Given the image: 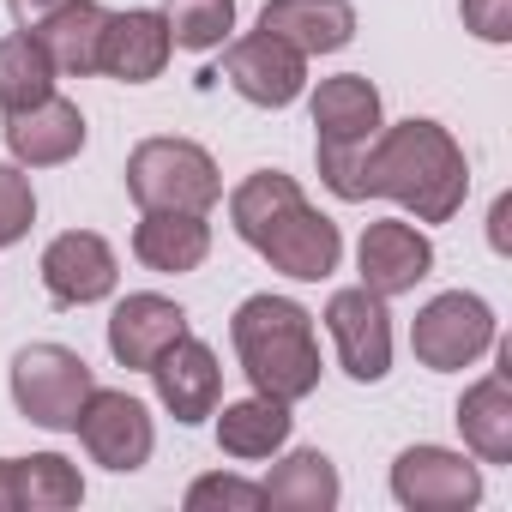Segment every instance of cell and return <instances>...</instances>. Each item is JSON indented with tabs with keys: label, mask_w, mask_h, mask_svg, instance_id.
<instances>
[{
	"label": "cell",
	"mask_w": 512,
	"mask_h": 512,
	"mask_svg": "<svg viewBox=\"0 0 512 512\" xmlns=\"http://www.w3.org/2000/svg\"><path fill=\"white\" fill-rule=\"evenodd\" d=\"M368 193L398 199L404 211H416V223H446L470 193V163L440 121L410 115L368 139L362 169H356V199H368Z\"/></svg>",
	"instance_id": "6da1fadb"
},
{
	"label": "cell",
	"mask_w": 512,
	"mask_h": 512,
	"mask_svg": "<svg viewBox=\"0 0 512 512\" xmlns=\"http://www.w3.org/2000/svg\"><path fill=\"white\" fill-rule=\"evenodd\" d=\"M229 223L253 253H266L278 272H290L302 284H320L338 272V253H344L338 223L320 217L302 199L296 175H284V169H253L229 193Z\"/></svg>",
	"instance_id": "7a4b0ae2"
},
{
	"label": "cell",
	"mask_w": 512,
	"mask_h": 512,
	"mask_svg": "<svg viewBox=\"0 0 512 512\" xmlns=\"http://www.w3.org/2000/svg\"><path fill=\"white\" fill-rule=\"evenodd\" d=\"M229 344L253 380L260 398L302 404L320 386V344H314V314L290 296H247L229 320Z\"/></svg>",
	"instance_id": "3957f363"
},
{
	"label": "cell",
	"mask_w": 512,
	"mask_h": 512,
	"mask_svg": "<svg viewBox=\"0 0 512 512\" xmlns=\"http://www.w3.org/2000/svg\"><path fill=\"white\" fill-rule=\"evenodd\" d=\"M380 91L362 79V73H338V79H320L314 91V133H320V181L338 193V199H356V169H362V151L368 139L380 133Z\"/></svg>",
	"instance_id": "277c9868"
},
{
	"label": "cell",
	"mask_w": 512,
	"mask_h": 512,
	"mask_svg": "<svg viewBox=\"0 0 512 512\" xmlns=\"http://www.w3.org/2000/svg\"><path fill=\"white\" fill-rule=\"evenodd\" d=\"M127 193L145 211H211L223 199L211 151L193 139H145L127 157Z\"/></svg>",
	"instance_id": "5b68a950"
},
{
	"label": "cell",
	"mask_w": 512,
	"mask_h": 512,
	"mask_svg": "<svg viewBox=\"0 0 512 512\" xmlns=\"http://www.w3.org/2000/svg\"><path fill=\"white\" fill-rule=\"evenodd\" d=\"M91 392H97V380H91L85 356L67 344H31L13 356V404L37 428H73Z\"/></svg>",
	"instance_id": "8992f818"
},
{
	"label": "cell",
	"mask_w": 512,
	"mask_h": 512,
	"mask_svg": "<svg viewBox=\"0 0 512 512\" xmlns=\"http://www.w3.org/2000/svg\"><path fill=\"white\" fill-rule=\"evenodd\" d=\"M494 344V308L482 296H464V290H446L434 296L416 326H410V350L422 368L434 374H452V368H470L482 350Z\"/></svg>",
	"instance_id": "52a82bcc"
},
{
	"label": "cell",
	"mask_w": 512,
	"mask_h": 512,
	"mask_svg": "<svg viewBox=\"0 0 512 512\" xmlns=\"http://www.w3.org/2000/svg\"><path fill=\"white\" fill-rule=\"evenodd\" d=\"M326 332H332L338 362H344L350 380H362V386L386 380V368H392V314H386V296H374L368 284L338 290L326 302Z\"/></svg>",
	"instance_id": "ba28073f"
},
{
	"label": "cell",
	"mask_w": 512,
	"mask_h": 512,
	"mask_svg": "<svg viewBox=\"0 0 512 512\" xmlns=\"http://www.w3.org/2000/svg\"><path fill=\"white\" fill-rule=\"evenodd\" d=\"M392 494L410 506V512H464L482 500V476L464 452H446V446H410L398 452L392 464Z\"/></svg>",
	"instance_id": "9c48e42d"
},
{
	"label": "cell",
	"mask_w": 512,
	"mask_h": 512,
	"mask_svg": "<svg viewBox=\"0 0 512 512\" xmlns=\"http://www.w3.org/2000/svg\"><path fill=\"white\" fill-rule=\"evenodd\" d=\"M223 79L260 109H290L308 85V55H296L272 31H253V37L223 49Z\"/></svg>",
	"instance_id": "30bf717a"
},
{
	"label": "cell",
	"mask_w": 512,
	"mask_h": 512,
	"mask_svg": "<svg viewBox=\"0 0 512 512\" xmlns=\"http://www.w3.org/2000/svg\"><path fill=\"white\" fill-rule=\"evenodd\" d=\"M79 440H85V452L103 464V470H139L145 458H151V446H157V428H151V410L139 404V398H127V392H91L85 398V410H79Z\"/></svg>",
	"instance_id": "8fae6325"
},
{
	"label": "cell",
	"mask_w": 512,
	"mask_h": 512,
	"mask_svg": "<svg viewBox=\"0 0 512 512\" xmlns=\"http://www.w3.org/2000/svg\"><path fill=\"white\" fill-rule=\"evenodd\" d=\"M356 266H362V284H368L374 296H386V302H392V296L416 290V284L434 272V241H428L416 223L386 217V223H368V229H362Z\"/></svg>",
	"instance_id": "7c38bea8"
},
{
	"label": "cell",
	"mask_w": 512,
	"mask_h": 512,
	"mask_svg": "<svg viewBox=\"0 0 512 512\" xmlns=\"http://www.w3.org/2000/svg\"><path fill=\"white\" fill-rule=\"evenodd\" d=\"M115 253L103 235L91 229H67L43 247V290L61 302V308H91L115 290Z\"/></svg>",
	"instance_id": "4fadbf2b"
},
{
	"label": "cell",
	"mask_w": 512,
	"mask_h": 512,
	"mask_svg": "<svg viewBox=\"0 0 512 512\" xmlns=\"http://www.w3.org/2000/svg\"><path fill=\"white\" fill-rule=\"evenodd\" d=\"M151 380H157V398L169 404V416L175 422H205V416H217V398H223V368H217V356L187 332V338H175L157 362H151Z\"/></svg>",
	"instance_id": "5bb4252c"
},
{
	"label": "cell",
	"mask_w": 512,
	"mask_h": 512,
	"mask_svg": "<svg viewBox=\"0 0 512 512\" xmlns=\"http://www.w3.org/2000/svg\"><path fill=\"white\" fill-rule=\"evenodd\" d=\"M7 151H13L19 163H31V169L73 163V157L85 151V115H79V103H67V97L49 91L43 103L13 109V115H7Z\"/></svg>",
	"instance_id": "9a60e30c"
},
{
	"label": "cell",
	"mask_w": 512,
	"mask_h": 512,
	"mask_svg": "<svg viewBox=\"0 0 512 512\" xmlns=\"http://www.w3.org/2000/svg\"><path fill=\"white\" fill-rule=\"evenodd\" d=\"M187 338V314L169 302V296H127L115 314H109V356L121 368H145L175 344Z\"/></svg>",
	"instance_id": "2e32d148"
},
{
	"label": "cell",
	"mask_w": 512,
	"mask_h": 512,
	"mask_svg": "<svg viewBox=\"0 0 512 512\" xmlns=\"http://www.w3.org/2000/svg\"><path fill=\"white\" fill-rule=\"evenodd\" d=\"M169 25L163 13H109L103 25V55H97V73L121 79V85H145L169 67Z\"/></svg>",
	"instance_id": "e0dca14e"
},
{
	"label": "cell",
	"mask_w": 512,
	"mask_h": 512,
	"mask_svg": "<svg viewBox=\"0 0 512 512\" xmlns=\"http://www.w3.org/2000/svg\"><path fill=\"white\" fill-rule=\"evenodd\" d=\"M79 500H85V482L61 452L0 458V512H67Z\"/></svg>",
	"instance_id": "ac0fdd59"
},
{
	"label": "cell",
	"mask_w": 512,
	"mask_h": 512,
	"mask_svg": "<svg viewBox=\"0 0 512 512\" xmlns=\"http://www.w3.org/2000/svg\"><path fill=\"white\" fill-rule=\"evenodd\" d=\"M260 31H272L296 55H332L356 37V7L350 0H266Z\"/></svg>",
	"instance_id": "d6986e66"
},
{
	"label": "cell",
	"mask_w": 512,
	"mask_h": 512,
	"mask_svg": "<svg viewBox=\"0 0 512 512\" xmlns=\"http://www.w3.org/2000/svg\"><path fill=\"white\" fill-rule=\"evenodd\" d=\"M133 253L151 272H193L211 253L205 211H145L133 229Z\"/></svg>",
	"instance_id": "ffe728a7"
},
{
	"label": "cell",
	"mask_w": 512,
	"mask_h": 512,
	"mask_svg": "<svg viewBox=\"0 0 512 512\" xmlns=\"http://www.w3.org/2000/svg\"><path fill=\"white\" fill-rule=\"evenodd\" d=\"M103 25H109V13L97 7V0H73V7L49 13L31 37L43 43V55L55 61V73L85 79V73H97V55H103Z\"/></svg>",
	"instance_id": "44dd1931"
},
{
	"label": "cell",
	"mask_w": 512,
	"mask_h": 512,
	"mask_svg": "<svg viewBox=\"0 0 512 512\" xmlns=\"http://www.w3.org/2000/svg\"><path fill=\"white\" fill-rule=\"evenodd\" d=\"M458 428H464V446L476 458L512 464V386H506V374H488L458 398Z\"/></svg>",
	"instance_id": "7402d4cb"
},
{
	"label": "cell",
	"mask_w": 512,
	"mask_h": 512,
	"mask_svg": "<svg viewBox=\"0 0 512 512\" xmlns=\"http://www.w3.org/2000/svg\"><path fill=\"white\" fill-rule=\"evenodd\" d=\"M290 404H278V398H241V404H223V416H217V446L229 452V458H272L284 440H290Z\"/></svg>",
	"instance_id": "603a6c76"
},
{
	"label": "cell",
	"mask_w": 512,
	"mask_h": 512,
	"mask_svg": "<svg viewBox=\"0 0 512 512\" xmlns=\"http://www.w3.org/2000/svg\"><path fill=\"white\" fill-rule=\"evenodd\" d=\"M260 488H266V506H278V512H332L338 506V470L326 452H290L272 470V482H260Z\"/></svg>",
	"instance_id": "cb8c5ba5"
},
{
	"label": "cell",
	"mask_w": 512,
	"mask_h": 512,
	"mask_svg": "<svg viewBox=\"0 0 512 512\" xmlns=\"http://www.w3.org/2000/svg\"><path fill=\"white\" fill-rule=\"evenodd\" d=\"M55 91V61L43 55V43L31 37V31H19V37H7L0 43V109H31V103H43Z\"/></svg>",
	"instance_id": "d4e9b609"
},
{
	"label": "cell",
	"mask_w": 512,
	"mask_h": 512,
	"mask_svg": "<svg viewBox=\"0 0 512 512\" xmlns=\"http://www.w3.org/2000/svg\"><path fill=\"white\" fill-rule=\"evenodd\" d=\"M163 25H169V43L175 49L205 55V49H217L235 31V0H169Z\"/></svg>",
	"instance_id": "484cf974"
},
{
	"label": "cell",
	"mask_w": 512,
	"mask_h": 512,
	"mask_svg": "<svg viewBox=\"0 0 512 512\" xmlns=\"http://www.w3.org/2000/svg\"><path fill=\"white\" fill-rule=\"evenodd\" d=\"M31 217H37V193H31V175L0 163V247H13L31 235Z\"/></svg>",
	"instance_id": "4316f807"
},
{
	"label": "cell",
	"mask_w": 512,
	"mask_h": 512,
	"mask_svg": "<svg viewBox=\"0 0 512 512\" xmlns=\"http://www.w3.org/2000/svg\"><path fill=\"white\" fill-rule=\"evenodd\" d=\"M187 506H193V512H211V506H223V512H253V506H266V488H260V482H241V476H199V482L187 488Z\"/></svg>",
	"instance_id": "83f0119b"
},
{
	"label": "cell",
	"mask_w": 512,
	"mask_h": 512,
	"mask_svg": "<svg viewBox=\"0 0 512 512\" xmlns=\"http://www.w3.org/2000/svg\"><path fill=\"white\" fill-rule=\"evenodd\" d=\"M464 31H476L482 43H506L512 37V0H464Z\"/></svg>",
	"instance_id": "f1b7e54d"
},
{
	"label": "cell",
	"mask_w": 512,
	"mask_h": 512,
	"mask_svg": "<svg viewBox=\"0 0 512 512\" xmlns=\"http://www.w3.org/2000/svg\"><path fill=\"white\" fill-rule=\"evenodd\" d=\"M7 7H13V19L25 25V31H37L49 13H61V7H73V0H7Z\"/></svg>",
	"instance_id": "f546056e"
},
{
	"label": "cell",
	"mask_w": 512,
	"mask_h": 512,
	"mask_svg": "<svg viewBox=\"0 0 512 512\" xmlns=\"http://www.w3.org/2000/svg\"><path fill=\"white\" fill-rule=\"evenodd\" d=\"M506 217H512V199H494V247H506Z\"/></svg>",
	"instance_id": "4dcf8cb0"
}]
</instances>
